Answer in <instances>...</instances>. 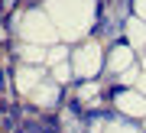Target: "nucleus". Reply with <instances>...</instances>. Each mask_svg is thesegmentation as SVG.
<instances>
[{"mask_svg": "<svg viewBox=\"0 0 146 133\" xmlns=\"http://www.w3.org/2000/svg\"><path fill=\"white\" fill-rule=\"evenodd\" d=\"M0 133H3V130H0Z\"/></svg>", "mask_w": 146, "mask_h": 133, "instance_id": "nucleus-1", "label": "nucleus"}]
</instances>
